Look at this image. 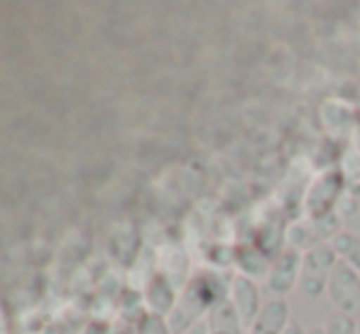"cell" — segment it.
Returning a JSON list of instances; mask_svg holds the SVG:
<instances>
[{
    "instance_id": "obj_1",
    "label": "cell",
    "mask_w": 360,
    "mask_h": 334,
    "mask_svg": "<svg viewBox=\"0 0 360 334\" xmlns=\"http://www.w3.org/2000/svg\"><path fill=\"white\" fill-rule=\"evenodd\" d=\"M228 292H231V283L226 285L218 273L211 271L196 273L186 283L184 290L179 292V300H176L174 310L167 317L172 334H181L189 330V327H194L196 322L206 320L216 305L228 300Z\"/></svg>"
},
{
    "instance_id": "obj_2",
    "label": "cell",
    "mask_w": 360,
    "mask_h": 334,
    "mask_svg": "<svg viewBox=\"0 0 360 334\" xmlns=\"http://www.w3.org/2000/svg\"><path fill=\"white\" fill-rule=\"evenodd\" d=\"M346 197V180H343L341 167L338 170H326L309 185L307 197H304V209L309 219H326L336 214L338 204Z\"/></svg>"
},
{
    "instance_id": "obj_3",
    "label": "cell",
    "mask_w": 360,
    "mask_h": 334,
    "mask_svg": "<svg viewBox=\"0 0 360 334\" xmlns=\"http://www.w3.org/2000/svg\"><path fill=\"white\" fill-rule=\"evenodd\" d=\"M338 256L328 244L314 246L302 253V273H299V292L307 297H319L326 292Z\"/></svg>"
},
{
    "instance_id": "obj_4",
    "label": "cell",
    "mask_w": 360,
    "mask_h": 334,
    "mask_svg": "<svg viewBox=\"0 0 360 334\" xmlns=\"http://www.w3.org/2000/svg\"><path fill=\"white\" fill-rule=\"evenodd\" d=\"M326 295L331 300V305L336 307V312L351 315L360 320V273L353 271L351 266L338 261V266L333 268V276L328 280Z\"/></svg>"
},
{
    "instance_id": "obj_5",
    "label": "cell",
    "mask_w": 360,
    "mask_h": 334,
    "mask_svg": "<svg viewBox=\"0 0 360 334\" xmlns=\"http://www.w3.org/2000/svg\"><path fill=\"white\" fill-rule=\"evenodd\" d=\"M299 273H302V253L294 249H285L272 261L270 271L265 278V290L270 297L287 300L299 287Z\"/></svg>"
},
{
    "instance_id": "obj_6",
    "label": "cell",
    "mask_w": 360,
    "mask_h": 334,
    "mask_svg": "<svg viewBox=\"0 0 360 334\" xmlns=\"http://www.w3.org/2000/svg\"><path fill=\"white\" fill-rule=\"evenodd\" d=\"M228 300H231V305L236 307L238 317H240L243 327L252 325V320H255L257 315H260L262 310V290H260V283L252 280V278L248 276H233L231 278V292H228Z\"/></svg>"
},
{
    "instance_id": "obj_7",
    "label": "cell",
    "mask_w": 360,
    "mask_h": 334,
    "mask_svg": "<svg viewBox=\"0 0 360 334\" xmlns=\"http://www.w3.org/2000/svg\"><path fill=\"white\" fill-rule=\"evenodd\" d=\"M176 300H179L176 285L165 273H155V276L145 283V305H147V312H152V315L169 317Z\"/></svg>"
},
{
    "instance_id": "obj_8",
    "label": "cell",
    "mask_w": 360,
    "mask_h": 334,
    "mask_svg": "<svg viewBox=\"0 0 360 334\" xmlns=\"http://www.w3.org/2000/svg\"><path fill=\"white\" fill-rule=\"evenodd\" d=\"M289 322H292L289 302L270 297V300H265V305H262L260 315L248 327V334H285Z\"/></svg>"
},
{
    "instance_id": "obj_9",
    "label": "cell",
    "mask_w": 360,
    "mask_h": 334,
    "mask_svg": "<svg viewBox=\"0 0 360 334\" xmlns=\"http://www.w3.org/2000/svg\"><path fill=\"white\" fill-rule=\"evenodd\" d=\"M328 246H331L333 253L338 256V261L360 273V236L358 234H353V231H348V229H341L333 236Z\"/></svg>"
},
{
    "instance_id": "obj_10",
    "label": "cell",
    "mask_w": 360,
    "mask_h": 334,
    "mask_svg": "<svg viewBox=\"0 0 360 334\" xmlns=\"http://www.w3.org/2000/svg\"><path fill=\"white\" fill-rule=\"evenodd\" d=\"M238 266H240V276H248V278H252V280H257V278L265 280L272 261L260 249L245 246V249L238 251Z\"/></svg>"
},
{
    "instance_id": "obj_11",
    "label": "cell",
    "mask_w": 360,
    "mask_h": 334,
    "mask_svg": "<svg viewBox=\"0 0 360 334\" xmlns=\"http://www.w3.org/2000/svg\"><path fill=\"white\" fill-rule=\"evenodd\" d=\"M343 180H346V197L360 202V153H353L341 165Z\"/></svg>"
},
{
    "instance_id": "obj_12",
    "label": "cell",
    "mask_w": 360,
    "mask_h": 334,
    "mask_svg": "<svg viewBox=\"0 0 360 334\" xmlns=\"http://www.w3.org/2000/svg\"><path fill=\"white\" fill-rule=\"evenodd\" d=\"M338 219H341V226L353 234L360 236V202L358 199H351V197H343L341 204L336 209Z\"/></svg>"
},
{
    "instance_id": "obj_13",
    "label": "cell",
    "mask_w": 360,
    "mask_h": 334,
    "mask_svg": "<svg viewBox=\"0 0 360 334\" xmlns=\"http://www.w3.org/2000/svg\"><path fill=\"white\" fill-rule=\"evenodd\" d=\"M321 330H323V334H360L356 317L343 315V312H336V310L326 317Z\"/></svg>"
},
{
    "instance_id": "obj_14",
    "label": "cell",
    "mask_w": 360,
    "mask_h": 334,
    "mask_svg": "<svg viewBox=\"0 0 360 334\" xmlns=\"http://www.w3.org/2000/svg\"><path fill=\"white\" fill-rule=\"evenodd\" d=\"M135 334H172V330H169V322H167V317H160V315H152V312H147L143 320L138 322V327H135Z\"/></svg>"
},
{
    "instance_id": "obj_15",
    "label": "cell",
    "mask_w": 360,
    "mask_h": 334,
    "mask_svg": "<svg viewBox=\"0 0 360 334\" xmlns=\"http://www.w3.org/2000/svg\"><path fill=\"white\" fill-rule=\"evenodd\" d=\"M181 334H211L209 330V320H201V322H196L194 327H189L186 332H181Z\"/></svg>"
},
{
    "instance_id": "obj_16",
    "label": "cell",
    "mask_w": 360,
    "mask_h": 334,
    "mask_svg": "<svg viewBox=\"0 0 360 334\" xmlns=\"http://www.w3.org/2000/svg\"><path fill=\"white\" fill-rule=\"evenodd\" d=\"M285 334H307V330H304V327L299 325L297 320H292V322H289V327H287Z\"/></svg>"
},
{
    "instance_id": "obj_17",
    "label": "cell",
    "mask_w": 360,
    "mask_h": 334,
    "mask_svg": "<svg viewBox=\"0 0 360 334\" xmlns=\"http://www.w3.org/2000/svg\"><path fill=\"white\" fill-rule=\"evenodd\" d=\"M115 334H135V330H130V327H120Z\"/></svg>"
},
{
    "instance_id": "obj_18",
    "label": "cell",
    "mask_w": 360,
    "mask_h": 334,
    "mask_svg": "<svg viewBox=\"0 0 360 334\" xmlns=\"http://www.w3.org/2000/svg\"><path fill=\"white\" fill-rule=\"evenodd\" d=\"M307 334H323V330H321V327H314V330H309Z\"/></svg>"
},
{
    "instance_id": "obj_19",
    "label": "cell",
    "mask_w": 360,
    "mask_h": 334,
    "mask_svg": "<svg viewBox=\"0 0 360 334\" xmlns=\"http://www.w3.org/2000/svg\"><path fill=\"white\" fill-rule=\"evenodd\" d=\"M358 332H360V320H358Z\"/></svg>"
}]
</instances>
